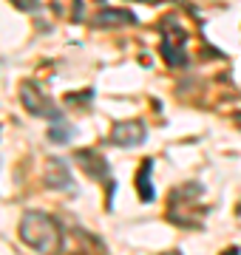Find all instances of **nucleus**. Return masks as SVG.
Segmentation results:
<instances>
[{
    "instance_id": "1",
    "label": "nucleus",
    "mask_w": 241,
    "mask_h": 255,
    "mask_svg": "<svg viewBox=\"0 0 241 255\" xmlns=\"http://www.w3.org/2000/svg\"><path fill=\"white\" fill-rule=\"evenodd\" d=\"M20 241L26 247H31L40 255H63L65 236H63V224L43 210H28L20 219Z\"/></svg>"
},
{
    "instance_id": "2",
    "label": "nucleus",
    "mask_w": 241,
    "mask_h": 255,
    "mask_svg": "<svg viewBox=\"0 0 241 255\" xmlns=\"http://www.w3.org/2000/svg\"><path fill=\"white\" fill-rule=\"evenodd\" d=\"M202 199V184L199 182H187L182 187L170 193L167 199V219L173 221L176 227H185V230H199L204 227V210L196 207V201Z\"/></svg>"
},
{
    "instance_id": "3",
    "label": "nucleus",
    "mask_w": 241,
    "mask_h": 255,
    "mask_svg": "<svg viewBox=\"0 0 241 255\" xmlns=\"http://www.w3.org/2000/svg\"><path fill=\"white\" fill-rule=\"evenodd\" d=\"M74 159L77 164L83 167L85 179H91V182H100L108 187V199H105V204H108V210L114 207V190H117V182H114L111 176V164H108V159L102 156V150H97V147H80V150H74Z\"/></svg>"
},
{
    "instance_id": "4",
    "label": "nucleus",
    "mask_w": 241,
    "mask_h": 255,
    "mask_svg": "<svg viewBox=\"0 0 241 255\" xmlns=\"http://www.w3.org/2000/svg\"><path fill=\"white\" fill-rule=\"evenodd\" d=\"M20 105L31 114V117L48 119V122H63V108L54 100H48L46 91L40 88L34 80H23L20 82Z\"/></svg>"
},
{
    "instance_id": "5",
    "label": "nucleus",
    "mask_w": 241,
    "mask_h": 255,
    "mask_svg": "<svg viewBox=\"0 0 241 255\" xmlns=\"http://www.w3.org/2000/svg\"><path fill=\"white\" fill-rule=\"evenodd\" d=\"M159 54L165 57V63L170 68H185L190 63V57H187V31L185 28H167V23L162 20L159 23Z\"/></svg>"
},
{
    "instance_id": "6",
    "label": "nucleus",
    "mask_w": 241,
    "mask_h": 255,
    "mask_svg": "<svg viewBox=\"0 0 241 255\" xmlns=\"http://www.w3.org/2000/svg\"><path fill=\"white\" fill-rule=\"evenodd\" d=\"M43 184L48 190H57V193H74L77 190V182L71 176V167L65 164V159L60 156H48L46 159V167H43Z\"/></svg>"
},
{
    "instance_id": "7",
    "label": "nucleus",
    "mask_w": 241,
    "mask_h": 255,
    "mask_svg": "<svg viewBox=\"0 0 241 255\" xmlns=\"http://www.w3.org/2000/svg\"><path fill=\"white\" fill-rule=\"evenodd\" d=\"M145 136H148V128L142 119H122V122H114L108 139L117 147H136L145 142Z\"/></svg>"
},
{
    "instance_id": "8",
    "label": "nucleus",
    "mask_w": 241,
    "mask_h": 255,
    "mask_svg": "<svg viewBox=\"0 0 241 255\" xmlns=\"http://www.w3.org/2000/svg\"><path fill=\"white\" fill-rule=\"evenodd\" d=\"M94 28H111V26H136V14L130 9H100L91 17Z\"/></svg>"
},
{
    "instance_id": "9",
    "label": "nucleus",
    "mask_w": 241,
    "mask_h": 255,
    "mask_svg": "<svg viewBox=\"0 0 241 255\" xmlns=\"http://www.w3.org/2000/svg\"><path fill=\"white\" fill-rule=\"evenodd\" d=\"M150 173H153V159H142L139 170L133 176V184H136V190H139V201H145V204L156 199V187H153Z\"/></svg>"
},
{
    "instance_id": "10",
    "label": "nucleus",
    "mask_w": 241,
    "mask_h": 255,
    "mask_svg": "<svg viewBox=\"0 0 241 255\" xmlns=\"http://www.w3.org/2000/svg\"><path fill=\"white\" fill-rule=\"evenodd\" d=\"M74 128L68 125V122H51V128H48V142H57V145H68L71 139H74Z\"/></svg>"
},
{
    "instance_id": "11",
    "label": "nucleus",
    "mask_w": 241,
    "mask_h": 255,
    "mask_svg": "<svg viewBox=\"0 0 241 255\" xmlns=\"http://www.w3.org/2000/svg\"><path fill=\"white\" fill-rule=\"evenodd\" d=\"M91 100H94V91L91 88H88V91H77V94H65V102H68V105H80V108H88V105H91Z\"/></svg>"
},
{
    "instance_id": "12",
    "label": "nucleus",
    "mask_w": 241,
    "mask_h": 255,
    "mask_svg": "<svg viewBox=\"0 0 241 255\" xmlns=\"http://www.w3.org/2000/svg\"><path fill=\"white\" fill-rule=\"evenodd\" d=\"M14 9L20 11H26V14H34V11H40L43 6H40V0H9Z\"/></svg>"
},
{
    "instance_id": "13",
    "label": "nucleus",
    "mask_w": 241,
    "mask_h": 255,
    "mask_svg": "<svg viewBox=\"0 0 241 255\" xmlns=\"http://www.w3.org/2000/svg\"><path fill=\"white\" fill-rule=\"evenodd\" d=\"M222 255H241V250H239V247H227Z\"/></svg>"
},
{
    "instance_id": "14",
    "label": "nucleus",
    "mask_w": 241,
    "mask_h": 255,
    "mask_svg": "<svg viewBox=\"0 0 241 255\" xmlns=\"http://www.w3.org/2000/svg\"><path fill=\"white\" fill-rule=\"evenodd\" d=\"M236 122H239V128H241V114H239V117H236Z\"/></svg>"
},
{
    "instance_id": "15",
    "label": "nucleus",
    "mask_w": 241,
    "mask_h": 255,
    "mask_svg": "<svg viewBox=\"0 0 241 255\" xmlns=\"http://www.w3.org/2000/svg\"><path fill=\"white\" fill-rule=\"evenodd\" d=\"M139 3H156V0H139Z\"/></svg>"
},
{
    "instance_id": "16",
    "label": "nucleus",
    "mask_w": 241,
    "mask_h": 255,
    "mask_svg": "<svg viewBox=\"0 0 241 255\" xmlns=\"http://www.w3.org/2000/svg\"><path fill=\"white\" fill-rule=\"evenodd\" d=\"M167 255H182V253H167Z\"/></svg>"
}]
</instances>
